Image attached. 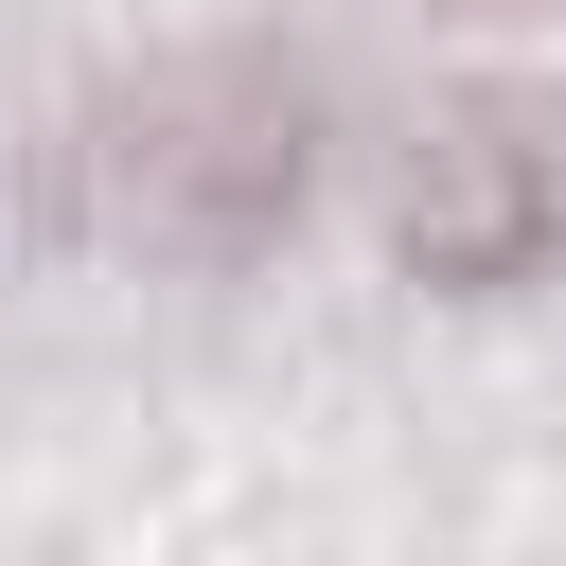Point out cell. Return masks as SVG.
<instances>
[{
	"label": "cell",
	"mask_w": 566,
	"mask_h": 566,
	"mask_svg": "<svg viewBox=\"0 0 566 566\" xmlns=\"http://www.w3.org/2000/svg\"><path fill=\"white\" fill-rule=\"evenodd\" d=\"M460 18H531V0H460Z\"/></svg>",
	"instance_id": "obj_3"
},
{
	"label": "cell",
	"mask_w": 566,
	"mask_h": 566,
	"mask_svg": "<svg viewBox=\"0 0 566 566\" xmlns=\"http://www.w3.org/2000/svg\"><path fill=\"white\" fill-rule=\"evenodd\" d=\"M566 230V106L548 88H442L389 177V248L424 283H513Z\"/></svg>",
	"instance_id": "obj_2"
},
{
	"label": "cell",
	"mask_w": 566,
	"mask_h": 566,
	"mask_svg": "<svg viewBox=\"0 0 566 566\" xmlns=\"http://www.w3.org/2000/svg\"><path fill=\"white\" fill-rule=\"evenodd\" d=\"M318 106L283 53H159L142 88L88 106V195L124 248H265L301 212Z\"/></svg>",
	"instance_id": "obj_1"
}]
</instances>
